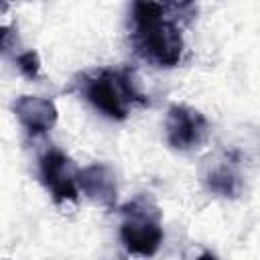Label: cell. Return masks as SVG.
<instances>
[{
  "mask_svg": "<svg viewBox=\"0 0 260 260\" xmlns=\"http://www.w3.org/2000/svg\"><path fill=\"white\" fill-rule=\"evenodd\" d=\"M41 181L55 201H75L79 195V171L75 162L57 148L41 156Z\"/></svg>",
  "mask_w": 260,
  "mask_h": 260,
  "instance_id": "cell-4",
  "label": "cell"
},
{
  "mask_svg": "<svg viewBox=\"0 0 260 260\" xmlns=\"http://www.w3.org/2000/svg\"><path fill=\"white\" fill-rule=\"evenodd\" d=\"M83 95L95 110L112 120H124L132 102H142L132 77L126 71L112 69H102L95 75L85 77Z\"/></svg>",
  "mask_w": 260,
  "mask_h": 260,
  "instance_id": "cell-3",
  "label": "cell"
},
{
  "mask_svg": "<svg viewBox=\"0 0 260 260\" xmlns=\"http://www.w3.org/2000/svg\"><path fill=\"white\" fill-rule=\"evenodd\" d=\"M120 238L130 254L150 258L158 252L162 232V211L148 195H138L122 207Z\"/></svg>",
  "mask_w": 260,
  "mask_h": 260,
  "instance_id": "cell-2",
  "label": "cell"
},
{
  "mask_svg": "<svg viewBox=\"0 0 260 260\" xmlns=\"http://www.w3.org/2000/svg\"><path fill=\"white\" fill-rule=\"evenodd\" d=\"M197 260H217V258H215V256H213L211 252H203V254H201V256H199Z\"/></svg>",
  "mask_w": 260,
  "mask_h": 260,
  "instance_id": "cell-10",
  "label": "cell"
},
{
  "mask_svg": "<svg viewBox=\"0 0 260 260\" xmlns=\"http://www.w3.org/2000/svg\"><path fill=\"white\" fill-rule=\"evenodd\" d=\"M167 142L175 150H193L203 144L209 132V124L199 110L183 104H175L167 112Z\"/></svg>",
  "mask_w": 260,
  "mask_h": 260,
  "instance_id": "cell-5",
  "label": "cell"
},
{
  "mask_svg": "<svg viewBox=\"0 0 260 260\" xmlns=\"http://www.w3.org/2000/svg\"><path fill=\"white\" fill-rule=\"evenodd\" d=\"M201 181L203 185L219 195V197H238L242 191V177L238 171V162L232 154H213L203 160L201 167Z\"/></svg>",
  "mask_w": 260,
  "mask_h": 260,
  "instance_id": "cell-6",
  "label": "cell"
},
{
  "mask_svg": "<svg viewBox=\"0 0 260 260\" xmlns=\"http://www.w3.org/2000/svg\"><path fill=\"white\" fill-rule=\"evenodd\" d=\"M167 10L169 6L156 2L132 4V43L136 53L156 67H175L185 49L181 28Z\"/></svg>",
  "mask_w": 260,
  "mask_h": 260,
  "instance_id": "cell-1",
  "label": "cell"
},
{
  "mask_svg": "<svg viewBox=\"0 0 260 260\" xmlns=\"http://www.w3.org/2000/svg\"><path fill=\"white\" fill-rule=\"evenodd\" d=\"M79 189L104 207H114L118 199V185L112 169L104 162H93L79 171Z\"/></svg>",
  "mask_w": 260,
  "mask_h": 260,
  "instance_id": "cell-8",
  "label": "cell"
},
{
  "mask_svg": "<svg viewBox=\"0 0 260 260\" xmlns=\"http://www.w3.org/2000/svg\"><path fill=\"white\" fill-rule=\"evenodd\" d=\"M16 65H18V71H20L24 77H28V79L39 77V71H41V61H39V55H37L35 51H26V53L18 55Z\"/></svg>",
  "mask_w": 260,
  "mask_h": 260,
  "instance_id": "cell-9",
  "label": "cell"
},
{
  "mask_svg": "<svg viewBox=\"0 0 260 260\" xmlns=\"http://www.w3.org/2000/svg\"><path fill=\"white\" fill-rule=\"evenodd\" d=\"M18 122L28 134L39 136L49 132L57 122V108L51 100L39 95H20L12 106Z\"/></svg>",
  "mask_w": 260,
  "mask_h": 260,
  "instance_id": "cell-7",
  "label": "cell"
}]
</instances>
